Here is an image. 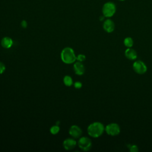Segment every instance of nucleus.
<instances>
[{"instance_id": "nucleus-11", "label": "nucleus", "mask_w": 152, "mask_h": 152, "mask_svg": "<svg viewBox=\"0 0 152 152\" xmlns=\"http://www.w3.org/2000/svg\"><path fill=\"white\" fill-rule=\"evenodd\" d=\"M125 55L126 58L129 60H134L137 57V53L136 51L131 48H128L126 49L125 51Z\"/></svg>"}, {"instance_id": "nucleus-14", "label": "nucleus", "mask_w": 152, "mask_h": 152, "mask_svg": "<svg viewBox=\"0 0 152 152\" xmlns=\"http://www.w3.org/2000/svg\"><path fill=\"white\" fill-rule=\"evenodd\" d=\"M124 45L126 47H127L128 48H131L134 45V40L131 37H127L124 39Z\"/></svg>"}, {"instance_id": "nucleus-15", "label": "nucleus", "mask_w": 152, "mask_h": 152, "mask_svg": "<svg viewBox=\"0 0 152 152\" xmlns=\"http://www.w3.org/2000/svg\"><path fill=\"white\" fill-rule=\"evenodd\" d=\"M60 130V128L58 125H53L52 126H51V128H50V132L53 135H56L57 134L59 131Z\"/></svg>"}, {"instance_id": "nucleus-1", "label": "nucleus", "mask_w": 152, "mask_h": 152, "mask_svg": "<svg viewBox=\"0 0 152 152\" xmlns=\"http://www.w3.org/2000/svg\"><path fill=\"white\" fill-rule=\"evenodd\" d=\"M105 128L103 124L99 122H94L90 124L87 128V132L88 135L93 138H97L101 136Z\"/></svg>"}, {"instance_id": "nucleus-9", "label": "nucleus", "mask_w": 152, "mask_h": 152, "mask_svg": "<svg viewBox=\"0 0 152 152\" xmlns=\"http://www.w3.org/2000/svg\"><path fill=\"white\" fill-rule=\"evenodd\" d=\"M103 28L107 33H111L115 30V23L112 20L107 19L103 23Z\"/></svg>"}, {"instance_id": "nucleus-12", "label": "nucleus", "mask_w": 152, "mask_h": 152, "mask_svg": "<svg viewBox=\"0 0 152 152\" xmlns=\"http://www.w3.org/2000/svg\"><path fill=\"white\" fill-rule=\"evenodd\" d=\"M1 45L3 48L9 49L12 46L13 40L10 37H4L1 40Z\"/></svg>"}, {"instance_id": "nucleus-18", "label": "nucleus", "mask_w": 152, "mask_h": 152, "mask_svg": "<svg viewBox=\"0 0 152 152\" xmlns=\"http://www.w3.org/2000/svg\"><path fill=\"white\" fill-rule=\"evenodd\" d=\"M5 70V66L4 63L0 62V74H2Z\"/></svg>"}, {"instance_id": "nucleus-21", "label": "nucleus", "mask_w": 152, "mask_h": 152, "mask_svg": "<svg viewBox=\"0 0 152 152\" xmlns=\"http://www.w3.org/2000/svg\"><path fill=\"white\" fill-rule=\"evenodd\" d=\"M119 1H125V0H119Z\"/></svg>"}, {"instance_id": "nucleus-19", "label": "nucleus", "mask_w": 152, "mask_h": 152, "mask_svg": "<svg viewBox=\"0 0 152 152\" xmlns=\"http://www.w3.org/2000/svg\"><path fill=\"white\" fill-rule=\"evenodd\" d=\"M74 86L75 88H77V89H79L81 87H82V83L80 81H76L74 83Z\"/></svg>"}, {"instance_id": "nucleus-6", "label": "nucleus", "mask_w": 152, "mask_h": 152, "mask_svg": "<svg viewBox=\"0 0 152 152\" xmlns=\"http://www.w3.org/2000/svg\"><path fill=\"white\" fill-rule=\"evenodd\" d=\"M134 71L138 74H143L146 72L147 68L146 65L141 61H137L134 62L132 65Z\"/></svg>"}, {"instance_id": "nucleus-20", "label": "nucleus", "mask_w": 152, "mask_h": 152, "mask_svg": "<svg viewBox=\"0 0 152 152\" xmlns=\"http://www.w3.org/2000/svg\"><path fill=\"white\" fill-rule=\"evenodd\" d=\"M21 27H23V28H26L27 26V21H25V20H23V21H21Z\"/></svg>"}, {"instance_id": "nucleus-16", "label": "nucleus", "mask_w": 152, "mask_h": 152, "mask_svg": "<svg viewBox=\"0 0 152 152\" xmlns=\"http://www.w3.org/2000/svg\"><path fill=\"white\" fill-rule=\"evenodd\" d=\"M76 60L80 62H83L86 60V56L83 54H79L76 56Z\"/></svg>"}, {"instance_id": "nucleus-4", "label": "nucleus", "mask_w": 152, "mask_h": 152, "mask_svg": "<svg viewBox=\"0 0 152 152\" xmlns=\"http://www.w3.org/2000/svg\"><path fill=\"white\" fill-rule=\"evenodd\" d=\"M77 144L79 148L84 151H89L92 147L91 140L87 137H82L79 138Z\"/></svg>"}, {"instance_id": "nucleus-5", "label": "nucleus", "mask_w": 152, "mask_h": 152, "mask_svg": "<svg viewBox=\"0 0 152 152\" xmlns=\"http://www.w3.org/2000/svg\"><path fill=\"white\" fill-rule=\"evenodd\" d=\"M105 131L109 135L115 136L120 133L121 129L120 126L117 124L111 123L106 126Z\"/></svg>"}, {"instance_id": "nucleus-7", "label": "nucleus", "mask_w": 152, "mask_h": 152, "mask_svg": "<svg viewBox=\"0 0 152 152\" xmlns=\"http://www.w3.org/2000/svg\"><path fill=\"white\" fill-rule=\"evenodd\" d=\"M69 134L74 138H79L82 135V130L78 126L73 125L69 128Z\"/></svg>"}, {"instance_id": "nucleus-3", "label": "nucleus", "mask_w": 152, "mask_h": 152, "mask_svg": "<svg viewBox=\"0 0 152 152\" xmlns=\"http://www.w3.org/2000/svg\"><path fill=\"white\" fill-rule=\"evenodd\" d=\"M116 12V5L112 2L105 3L102 8V12L105 17H112Z\"/></svg>"}, {"instance_id": "nucleus-10", "label": "nucleus", "mask_w": 152, "mask_h": 152, "mask_svg": "<svg viewBox=\"0 0 152 152\" xmlns=\"http://www.w3.org/2000/svg\"><path fill=\"white\" fill-rule=\"evenodd\" d=\"M74 70L77 75H83L85 72V67L84 65L83 64L82 62H75L74 64Z\"/></svg>"}, {"instance_id": "nucleus-17", "label": "nucleus", "mask_w": 152, "mask_h": 152, "mask_svg": "<svg viewBox=\"0 0 152 152\" xmlns=\"http://www.w3.org/2000/svg\"><path fill=\"white\" fill-rule=\"evenodd\" d=\"M129 150L131 152H137L138 151V148L135 145H132L129 147Z\"/></svg>"}, {"instance_id": "nucleus-8", "label": "nucleus", "mask_w": 152, "mask_h": 152, "mask_svg": "<svg viewBox=\"0 0 152 152\" xmlns=\"http://www.w3.org/2000/svg\"><path fill=\"white\" fill-rule=\"evenodd\" d=\"M77 145L76 141L73 138H68L63 141V147L66 150H71L74 149Z\"/></svg>"}, {"instance_id": "nucleus-2", "label": "nucleus", "mask_w": 152, "mask_h": 152, "mask_svg": "<svg viewBox=\"0 0 152 152\" xmlns=\"http://www.w3.org/2000/svg\"><path fill=\"white\" fill-rule=\"evenodd\" d=\"M62 61L66 64H71L76 61V55L74 50L69 47L64 48L61 53Z\"/></svg>"}, {"instance_id": "nucleus-13", "label": "nucleus", "mask_w": 152, "mask_h": 152, "mask_svg": "<svg viewBox=\"0 0 152 152\" xmlns=\"http://www.w3.org/2000/svg\"><path fill=\"white\" fill-rule=\"evenodd\" d=\"M64 84L67 87H70L73 84L72 78L69 75H65L63 78Z\"/></svg>"}]
</instances>
